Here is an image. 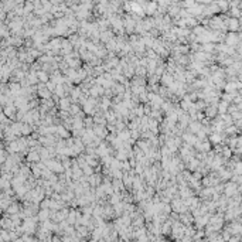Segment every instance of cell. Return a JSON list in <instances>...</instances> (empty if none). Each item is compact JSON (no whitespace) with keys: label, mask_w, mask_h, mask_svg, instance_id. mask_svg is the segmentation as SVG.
<instances>
[{"label":"cell","mask_w":242,"mask_h":242,"mask_svg":"<svg viewBox=\"0 0 242 242\" xmlns=\"http://www.w3.org/2000/svg\"><path fill=\"white\" fill-rule=\"evenodd\" d=\"M235 190H236V188H235V184H228L227 186V188H225V191H227V194L229 195V194H234L235 193Z\"/></svg>","instance_id":"1"},{"label":"cell","mask_w":242,"mask_h":242,"mask_svg":"<svg viewBox=\"0 0 242 242\" xmlns=\"http://www.w3.org/2000/svg\"><path fill=\"white\" fill-rule=\"evenodd\" d=\"M218 110H220L221 113H224L225 110H227V102H222V103H221L220 108H218Z\"/></svg>","instance_id":"2"}]
</instances>
